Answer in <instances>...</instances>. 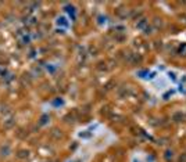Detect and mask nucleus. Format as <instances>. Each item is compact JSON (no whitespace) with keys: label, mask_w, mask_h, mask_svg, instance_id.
<instances>
[{"label":"nucleus","mask_w":186,"mask_h":162,"mask_svg":"<svg viewBox=\"0 0 186 162\" xmlns=\"http://www.w3.org/2000/svg\"><path fill=\"white\" fill-rule=\"evenodd\" d=\"M182 73L175 69H151L147 72L146 81L150 83L153 89L157 90L160 97H171L176 94H182Z\"/></svg>","instance_id":"nucleus-1"},{"label":"nucleus","mask_w":186,"mask_h":162,"mask_svg":"<svg viewBox=\"0 0 186 162\" xmlns=\"http://www.w3.org/2000/svg\"><path fill=\"white\" fill-rule=\"evenodd\" d=\"M131 162H154L149 154H143V152H136V155L132 157Z\"/></svg>","instance_id":"nucleus-2"}]
</instances>
